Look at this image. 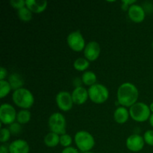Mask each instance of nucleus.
I'll list each match as a JSON object with an SVG mask.
<instances>
[{
  "label": "nucleus",
  "mask_w": 153,
  "mask_h": 153,
  "mask_svg": "<svg viewBox=\"0 0 153 153\" xmlns=\"http://www.w3.org/2000/svg\"><path fill=\"white\" fill-rule=\"evenodd\" d=\"M31 112L28 109H22L16 114V121L19 124H26L31 120Z\"/></svg>",
  "instance_id": "20"
},
{
  "label": "nucleus",
  "mask_w": 153,
  "mask_h": 153,
  "mask_svg": "<svg viewBox=\"0 0 153 153\" xmlns=\"http://www.w3.org/2000/svg\"><path fill=\"white\" fill-rule=\"evenodd\" d=\"M139 91L137 87L131 82L121 84L117 89V102L123 107H131L137 102Z\"/></svg>",
  "instance_id": "1"
},
{
  "label": "nucleus",
  "mask_w": 153,
  "mask_h": 153,
  "mask_svg": "<svg viewBox=\"0 0 153 153\" xmlns=\"http://www.w3.org/2000/svg\"><path fill=\"white\" fill-rule=\"evenodd\" d=\"M145 141L143 137L140 134H133L128 136L126 141V146L128 150L134 152H140L144 147Z\"/></svg>",
  "instance_id": "10"
},
{
  "label": "nucleus",
  "mask_w": 153,
  "mask_h": 153,
  "mask_svg": "<svg viewBox=\"0 0 153 153\" xmlns=\"http://www.w3.org/2000/svg\"><path fill=\"white\" fill-rule=\"evenodd\" d=\"M101 52L100 45L96 41H91L86 44L84 49L85 58L89 61H94L99 58Z\"/></svg>",
  "instance_id": "11"
},
{
  "label": "nucleus",
  "mask_w": 153,
  "mask_h": 153,
  "mask_svg": "<svg viewBox=\"0 0 153 153\" xmlns=\"http://www.w3.org/2000/svg\"><path fill=\"white\" fill-rule=\"evenodd\" d=\"M82 82L85 85H88V86L91 87L92 85L97 84V75H96V73L94 72L91 71V70H88V71L84 72V73L82 74Z\"/></svg>",
  "instance_id": "19"
},
{
  "label": "nucleus",
  "mask_w": 153,
  "mask_h": 153,
  "mask_svg": "<svg viewBox=\"0 0 153 153\" xmlns=\"http://www.w3.org/2000/svg\"><path fill=\"white\" fill-rule=\"evenodd\" d=\"M82 83H83L82 79H80L79 78H76V79H74V81H73V84H74V85L76 86V88L82 86Z\"/></svg>",
  "instance_id": "32"
},
{
  "label": "nucleus",
  "mask_w": 153,
  "mask_h": 153,
  "mask_svg": "<svg viewBox=\"0 0 153 153\" xmlns=\"http://www.w3.org/2000/svg\"><path fill=\"white\" fill-rule=\"evenodd\" d=\"M67 44L72 50L81 52L85 48V40L80 31H74L68 34L67 38Z\"/></svg>",
  "instance_id": "7"
},
{
  "label": "nucleus",
  "mask_w": 153,
  "mask_h": 153,
  "mask_svg": "<svg viewBox=\"0 0 153 153\" xmlns=\"http://www.w3.org/2000/svg\"><path fill=\"white\" fill-rule=\"evenodd\" d=\"M7 70L4 67H1V68H0V81L4 80V79L7 76Z\"/></svg>",
  "instance_id": "30"
},
{
  "label": "nucleus",
  "mask_w": 153,
  "mask_h": 153,
  "mask_svg": "<svg viewBox=\"0 0 153 153\" xmlns=\"http://www.w3.org/2000/svg\"><path fill=\"white\" fill-rule=\"evenodd\" d=\"M10 135H11V133H10V130L8 128H1V131H0V141H1V143H4L8 141V140L10 137Z\"/></svg>",
  "instance_id": "25"
},
{
  "label": "nucleus",
  "mask_w": 153,
  "mask_h": 153,
  "mask_svg": "<svg viewBox=\"0 0 153 153\" xmlns=\"http://www.w3.org/2000/svg\"><path fill=\"white\" fill-rule=\"evenodd\" d=\"M12 100L19 108L22 109H28L34 104V98L29 90L22 88L13 91L12 94Z\"/></svg>",
  "instance_id": "2"
},
{
  "label": "nucleus",
  "mask_w": 153,
  "mask_h": 153,
  "mask_svg": "<svg viewBox=\"0 0 153 153\" xmlns=\"http://www.w3.org/2000/svg\"><path fill=\"white\" fill-rule=\"evenodd\" d=\"M16 113L14 108L9 103H3L0 107V121L2 124L9 125L16 120Z\"/></svg>",
  "instance_id": "8"
},
{
  "label": "nucleus",
  "mask_w": 153,
  "mask_h": 153,
  "mask_svg": "<svg viewBox=\"0 0 153 153\" xmlns=\"http://www.w3.org/2000/svg\"><path fill=\"white\" fill-rule=\"evenodd\" d=\"M83 153H94L93 152H91V151H90V152H83Z\"/></svg>",
  "instance_id": "35"
},
{
  "label": "nucleus",
  "mask_w": 153,
  "mask_h": 153,
  "mask_svg": "<svg viewBox=\"0 0 153 153\" xmlns=\"http://www.w3.org/2000/svg\"><path fill=\"white\" fill-rule=\"evenodd\" d=\"M89 66L90 61L85 58H78L73 63V67L78 71H85Z\"/></svg>",
  "instance_id": "21"
},
{
  "label": "nucleus",
  "mask_w": 153,
  "mask_h": 153,
  "mask_svg": "<svg viewBox=\"0 0 153 153\" xmlns=\"http://www.w3.org/2000/svg\"><path fill=\"white\" fill-rule=\"evenodd\" d=\"M0 98L3 99L8 95L9 93L12 90L8 81L1 80L0 81Z\"/></svg>",
  "instance_id": "23"
},
{
  "label": "nucleus",
  "mask_w": 153,
  "mask_h": 153,
  "mask_svg": "<svg viewBox=\"0 0 153 153\" xmlns=\"http://www.w3.org/2000/svg\"><path fill=\"white\" fill-rule=\"evenodd\" d=\"M128 16L134 22H141L146 16V10L140 4H131L128 10Z\"/></svg>",
  "instance_id": "12"
},
{
  "label": "nucleus",
  "mask_w": 153,
  "mask_h": 153,
  "mask_svg": "<svg viewBox=\"0 0 153 153\" xmlns=\"http://www.w3.org/2000/svg\"><path fill=\"white\" fill-rule=\"evenodd\" d=\"M152 48H153V41H152Z\"/></svg>",
  "instance_id": "36"
},
{
  "label": "nucleus",
  "mask_w": 153,
  "mask_h": 153,
  "mask_svg": "<svg viewBox=\"0 0 153 153\" xmlns=\"http://www.w3.org/2000/svg\"><path fill=\"white\" fill-rule=\"evenodd\" d=\"M10 4L16 10L22 8L25 6V1L24 0H10Z\"/></svg>",
  "instance_id": "28"
},
{
  "label": "nucleus",
  "mask_w": 153,
  "mask_h": 153,
  "mask_svg": "<svg viewBox=\"0 0 153 153\" xmlns=\"http://www.w3.org/2000/svg\"><path fill=\"white\" fill-rule=\"evenodd\" d=\"M10 153H29L30 146L28 142L22 139H17L8 145Z\"/></svg>",
  "instance_id": "13"
},
{
  "label": "nucleus",
  "mask_w": 153,
  "mask_h": 153,
  "mask_svg": "<svg viewBox=\"0 0 153 153\" xmlns=\"http://www.w3.org/2000/svg\"><path fill=\"white\" fill-rule=\"evenodd\" d=\"M0 153H10L9 152V149L8 146H6V145H1L0 146Z\"/></svg>",
  "instance_id": "31"
},
{
  "label": "nucleus",
  "mask_w": 153,
  "mask_h": 153,
  "mask_svg": "<svg viewBox=\"0 0 153 153\" xmlns=\"http://www.w3.org/2000/svg\"><path fill=\"white\" fill-rule=\"evenodd\" d=\"M72 142H73V139L70 134L65 133V134L60 135V144L64 146V148L71 146L70 145L72 144Z\"/></svg>",
  "instance_id": "24"
},
{
  "label": "nucleus",
  "mask_w": 153,
  "mask_h": 153,
  "mask_svg": "<svg viewBox=\"0 0 153 153\" xmlns=\"http://www.w3.org/2000/svg\"><path fill=\"white\" fill-rule=\"evenodd\" d=\"M72 98L74 104L82 105L85 103L89 98L88 91L84 87H77L75 88L72 92Z\"/></svg>",
  "instance_id": "14"
},
{
  "label": "nucleus",
  "mask_w": 153,
  "mask_h": 153,
  "mask_svg": "<svg viewBox=\"0 0 153 153\" xmlns=\"http://www.w3.org/2000/svg\"><path fill=\"white\" fill-rule=\"evenodd\" d=\"M145 143L153 146V130H147L143 134Z\"/></svg>",
  "instance_id": "27"
},
{
  "label": "nucleus",
  "mask_w": 153,
  "mask_h": 153,
  "mask_svg": "<svg viewBox=\"0 0 153 153\" xmlns=\"http://www.w3.org/2000/svg\"><path fill=\"white\" fill-rule=\"evenodd\" d=\"M32 12L26 6L17 10L18 17L19 18L20 20L23 21V22H28V21L31 20V19H32Z\"/></svg>",
  "instance_id": "22"
},
{
  "label": "nucleus",
  "mask_w": 153,
  "mask_h": 153,
  "mask_svg": "<svg viewBox=\"0 0 153 153\" xmlns=\"http://www.w3.org/2000/svg\"><path fill=\"white\" fill-rule=\"evenodd\" d=\"M129 116V111L123 106H119L114 112V119L119 124L126 123Z\"/></svg>",
  "instance_id": "16"
},
{
  "label": "nucleus",
  "mask_w": 153,
  "mask_h": 153,
  "mask_svg": "<svg viewBox=\"0 0 153 153\" xmlns=\"http://www.w3.org/2000/svg\"><path fill=\"white\" fill-rule=\"evenodd\" d=\"M48 125L52 132L56 133L59 135L66 133V118L59 112H55L50 115L48 120Z\"/></svg>",
  "instance_id": "6"
},
{
  "label": "nucleus",
  "mask_w": 153,
  "mask_h": 153,
  "mask_svg": "<svg viewBox=\"0 0 153 153\" xmlns=\"http://www.w3.org/2000/svg\"><path fill=\"white\" fill-rule=\"evenodd\" d=\"M44 143L48 147H55L60 143V135L50 131L47 133L44 137Z\"/></svg>",
  "instance_id": "17"
},
{
  "label": "nucleus",
  "mask_w": 153,
  "mask_h": 153,
  "mask_svg": "<svg viewBox=\"0 0 153 153\" xmlns=\"http://www.w3.org/2000/svg\"><path fill=\"white\" fill-rule=\"evenodd\" d=\"M88 91L90 100L96 104L104 103L109 97L108 89L102 84H95L90 87Z\"/></svg>",
  "instance_id": "5"
},
{
  "label": "nucleus",
  "mask_w": 153,
  "mask_h": 153,
  "mask_svg": "<svg viewBox=\"0 0 153 153\" xmlns=\"http://www.w3.org/2000/svg\"><path fill=\"white\" fill-rule=\"evenodd\" d=\"M61 153H79V151H78L77 149H76L75 147H73V146H70V147L64 148L62 150Z\"/></svg>",
  "instance_id": "29"
},
{
  "label": "nucleus",
  "mask_w": 153,
  "mask_h": 153,
  "mask_svg": "<svg viewBox=\"0 0 153 153\" xmlns=\"http://www.w3.org/2000/svg\"><path fill=\"white\" fill-rule=\"evenodd\" d=\"M56 104L60 110L63 111H68L73 108V102L72 94L67 91H60L56 95Z\"/></svg>",
  "instance_id": "9"
},
{
  "label": "nucleus",
  "mask_w": 153,
  "mask_h": 153,
  "mask_svg": "<svg viewBox=\"0 0 153 153\" xmlns=\"http://www.w3.org/2000/svg\"><path fill=\"white\" fill-rule=\"evenodd\" d=\"M149 124H150L151 126L153 128V113L151 114V116H150V117H149Z\"/></svg>",
  "instance_id": "33"
},
{
  "label": "nucleus",
  "mask_w": 153,
  "mask_h": 153,
  "mask_svg": "<svg viewBox=\"0 0 153 153\" xmlns=\"http://www.w3.org/2000/svg\"><path fill=\"white\" fill-rule=\"evenodd\" d=\"M76 146L82 153L90 152L95 146V139L94 136L87 131H79L74 137Z\"/></svg>",
  "instance_id": "4"
},
{
  "label": "nucleus",
  "mask_w": 153,
  "mask_h": 153,
  "mask_svg": "<svg viewBox=\"0 0 153 153\" xmlns=\"http://www.w3.org/2000/svg\"><path fill=\"white\" fill-rule=\"evenodd\" d=\"M8 129L10 130L11 134L17 135V134H20L21 131H22V127H21V124H19V123H13L9 126Z\"/></svg>",
  "instance_id": "26"
},
{
  "label": "nucleus",
  "mask_w": 153,
  "mask_h": 153,
  "mask_svg": "<svg viewBox=\"0 0 153 153\" xmlns=\"http://www.w3.org/2000/svg\"><path fill=\"white\" fill-rule=\"evenodd\" d=\"M149 108H150L151 112H152V113H153V102L152 103H151L150 105H149Z\"/></svg>",
  "instance_id": "34"
},
{
  "label": "nucleus",
  "mask_w": 153,
  "mask_h": 153,
  "mask_svg": "<svg viewBox=\"0 0 153 153\" xmlns=\"http://www.w3.org/2000/svg\"><path fill=\"white\" fill-rule=\"evenodd\" d=\"M8 82L12 90L13 91L22 88L24 84L22 78L21 77L20 75L17 74V73H12L11 75H10L8 78Z\"/></svg>",
  "instance_id": "18"
},
{
  "label": "nucleus",
  "mask_w": 153,
  "mask_h": 153,
  "mask_svg": "<svg viewBox=\"0 0 153 153\" xmlns=\"http://www.w3.org/2000/svg\"><path fill=\"white\" fill-rule=\"evenodd\" d=\"M128 111L131 119L137 123L146 122L151 116L149 106L141 102H137L129 108Z\"/></svg>",
  "instance_id": "3"
},
{
  "label": "nucleus",
  "mask_w": 153,
  "mask_h": 153,
  "mask_svg": "<svg viewBox=\"0 0 153 153\" xmlns=\"http://www.w3.org/2000/svg\"><path fill=\"white\" fill-rule=\"evenodd\" d=\"M47 4L46 0H25V6L34 13H40L44 11Z\"/></svg>",
  "instance_id": "15"
}]
</instances>
